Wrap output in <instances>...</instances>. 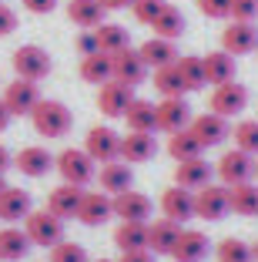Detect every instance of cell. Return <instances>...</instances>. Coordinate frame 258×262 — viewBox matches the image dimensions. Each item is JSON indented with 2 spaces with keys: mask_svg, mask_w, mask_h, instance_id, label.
Segmentation results:
<instances>
[{
  "mask_svg": "<svg viewBox=\"0 0 258 262\" xmlns=\"http://www.w3.org/2000/svg\"><path fill=\"white\" fill-rule=\"evenodd\" d=\"M31 121H34V131H37L40 138H64V135H71V128H74L71 108L64 101H54V98H40V104L34 108Z\"/></svg>",
  "mask_w": 258,
  "mask_h": 262,
  "instance_id": "6da1fadb",
  "label": "cell"
},
{
  "mask_svg": "<svg viewBox=\"0 0 258 262\" xmlns=\"http://www.w3.org/2000/svg\"><path fill=\"white\" fill-rule=\"evenodd\" d=\"M111 219H114V199L111 195L107 192H87V188H84L81 208H77V222L98 229V225L111 222Z\"/></svg>",
  "mask_w": 258,
  "mask_h": 262,
  "instance_id": "9a60e30c",
  "label": "cell"
},
{
  "mask_svg": "<svg viewBox=\"0 0 258 262\" xmlns=\"http://www.w3.org/2000/svg\"><path fill=\"white\" fill-rule=\"evenodd\" d=\"M228 205L235 215H258V185L255 182H242V185H231L228 188Z\"/></svg>",
  "mask_w": 258,
  "mask_h": 262,
  "instance_id": "1f68e13d",
  "label": "cell"
},
{
  "mask_svg": "<svg viewBox=\"0 0 258 262\" xmlns=\"http://www.w3.org/2000/svg\"><path fill=\"white\" fill-rule=\"evenodd\" d=\"M101 7L104 10H124V7H131V0H101Z\"/></svg>",
  "mask_w": 258,
  "mask_h": 262,
  "instance_id": "816d5d0a",
  "label": "cell"
},
{
  "mask_svg": "<svg viewBox=\"0 0 258 262\" xmlns=\"http://www.w3.org/2000/svg\"><path fill=\"white\" fill-rule=\"evenodd\" d=\"M198 10L212 20H228L231 17V0H198Z\"/></svg>",
  "mask_w": 258,
  "mask_h": 262,
  "instance_id": "7bdbcfd3",
  "label": "cell"
},
{
  "mask_svg": "<svg viewBox=\"0 0 258 262\" xmlns=\"http://www.w3.org/2000/svg\"><path fill=\"white\" fill-rule=\"evenodd\" d=\"M4 104L10 108V115L14 118H31L34 108L40 104V88L37 81H24V77H14L7 88H4Z\"/></svg>",
  "mask_w": 258,
  "mask_h": 262,
  "instance_id": "52a82bcc",
  "label": "cell"
},
{
  "mask_svg": "<svg viewBox=\"0 0 258 262\" xmlns=\"http://www.w3.org/2000/svg\"><path fill=\"white\" fill-rule=\"evenodd\" d=\"M14 168L20 171V175H27V178H44L47 171L54 168V155L47 151V148H40V145H27V148H20V151L14 155Z\"/></svg>",
  "mask_w": 258,
  "mask_h": 262,
  "instance_id": "7402d4cb",
  "label": "cell"
},
{
  "mask_svg": "<svg viewBox=\"0 0 258 262\" xmlns=\"http://www.w3.org/2000/svg\"><path fill=\"white\" fill-rule=\"evenodd\" d=\"M98 262H111V259H98Z\"/></svg>",
  "mask_w": 258,
  "mask_h": 262,
  "instance_id": "9f6ffc18",
  "label": "cell"
},
{
  "mask_svg": "<svg viewBox=\"0 0 258 262\" xmlns=\"http://www.w3.org/2000/svg\"><path fill=\"white\" fill-rule=\"evenodd\" d=\"M114 246L121 249V252L148 249V222H118V229H114Z\"/></svg>",
  "mask_w": 258,
  "mask_h": 262,
  "instance_id": "d6a6232c",
  "label": "cell"
},
{
  "mask_svg": "<svg viewBox=\"0 0 258 262\" xmlns=\"http://www.w3.org/2000/svg\"><path fill=\"white\" fill-rule=\"evenodd\" d=\"M208 108L221 118H235L248 108V88L238 84V81H228V84H218L208 98Z\"/></svg>",
  "mask_w": 258,
  "mask_h": 262,
  "instance_id": "30bf717a",
  "label": "cell"
},
{
  "mask_svg": "<svg viewBox=\"0 0 258 262\" xmlns=\"http://www.w3.org/2000/svg\"><path fill=\"white\" fill-rule=\"evenodd\" d=\"M201 141L191 135V128L184 131H175V135H168V155L175 158V162H188V158H201Z\"/></svg>",
  "mask_w": 258,
  "mask_h": 262,
  "instance_id": "836d02e7",
  "label": "cell"
},
{
  "mask_svg": "<svg viewBox=\"0 0 258 262\" xmlns=\"http://www.w3.org/2000/svg\"><path fill=\"white\" fill-rule=\"evenodd\" d=\"M4 188H7V182H4V175H0V192H4Z\"/></svg>",
  "mask_w": 258,
  "mask_h": 262,
  "instance_id": "db71d44e",
  "label": "cell"
},
{
  "mask_svg": "<svg viewBox=\"0 0 258 262\" xmlns=\"http://www.w3.org/2000/svg\"><path fill=\"white\" fill-rule=\"evenodd\" d=\"M158 155V138L148 131H128L121 135V162L128 165H145Z\"/></svg>",
  "mask_w": 258,
  "mask_h": 262,
  "instance_id": "e0dca14e",
  "label": "cell"
},
{
  "mask_svg": "<svg viewBox=\"0 0 258 262\" xmlns=\"http://www.w3.org/2000/svg\"><path fill=\"white\" fill-rule=\"evenodd\" d=\"M231 212V205H228V188L215 185V182H208L205 188H198L195 192V219H205V222H221V219Z\"/></svg>",
  "mask_w": 258,
  "mask_h": 262,
  "instance_id": "ba28073f",
  "label": "cell"
},
{
  "mask_svg": "<svg viewBox=\"0 0 258 262\" xmlns=\"http://www.w3.org/2000/svg\"><path fill=\"white\" fill-rule=\"evenodd\" d=\"M201 61H205V77H208L212 88L235 81V57L228 54V51H212V54H205Z\"/></svg>",
  "mask_w": 258,
  "mask_h": 262,
  "instance_id": "f1b7e54d",
  "label": "cell"
},
{
  "mask_svg": "<svg viewBox=\"0 0 258 262\" xmlns=\"http://www.w3.org/2000/svg\"><path fill=\"white\" fill-rule=\"evenodd\" d=\"M221 51H228L231 57H245L258 51V27L248 20H231L221 31Z\"/></svg>",
  "mask_w": 258,
  "mask_h": 262,
  "instance_id": "9c48e42d",
  "label": "cell"
},
{
  "mask_svg": "<svg viewBox=\"0 0 258 262\" xmlns=\"http://www.w3.org/2000/svg\"><path fill=\"white\" fill-rule=\"evenodd\" d=\"M208 252H212V242H208L205 232H198V229H181L175 249H171V259H175V262H205Z\"/></svg>",
  "mask_w": 258,
  "mask_h": 262,
  "instance_id": "ffe728a7",
  "label": "cell"
},
{
  "mask_svg": "<svg viewBox=\"0 0 258 262\" xmlns=\"http://www.w3.org/2000/svg\"><path fill=\"white\" fill-rule=\"evenodd\" d=\"M251 259H255V262H258V239H255V242H251Z\"/></svg>",
  "mask_w": 258,
  "mask_h": 262,
  "instance_id": "f5cc1de1",
  "label": "cell"
},
{
  "mask_svg": "<svg viewBox=\"0 0 258 262\" xmlns=\"http://www.w3.org/2000/svg\"><path fill=\"white\" fill-rule=\"evenodd\" d=\"M175 68H178V74H181V81H184V88H188V91H201V88L208 84V77H205V61H201V57H195V54L178 57Z\"/></svg>",
  "mask_w": 258,
  "mask_h": 262,
  "instance_id": "74e56055",
  "label": "cell"
},
{
  "mask_svg": "<svg viewBox=\"0 0 258 262\" xmlns=\"http://www.w3.org/2000/svg\"><path fill=\"white\" fill-rule=\"evenodd\" d=\"M255 178H258V158H255Z\"/></svg>",
  "mask_w": 258,
  "mask_h": 262,
  "instance_id": "11a10c76",
  "label": "cell"
},
{
  "mask_svg": "<svg viewBox=\"0 0 258 262\" xmlns=\"http://www.w3.org/2000/svg\"><path fill=\"white\" fill-rule=\"evenodd\" d=\"M191 104L184 98H161L158 104V131H168V135H175V131H184L191 128Z\"/></svg>",
  "mask_w": 258,
  "mask_h": 262,
  "instance_id": "ac0fdd59",
  "label": "cell"
},
{
  "mask_svg": "<svg viewBox=\"0 0 258 262\" xmlns=\"http://www.w3.org/2000/svg\"><path fill=\"white\" fill-rule=\"evenodd\" d=\"M215 255H218V262H255L251 259V246L245 239H235V235L221 239L215 246Z\"/></svg>",
  "mask_w": 258,
  "mask_h": 262,
  "instance_id": "f35d334b",
  "label": "cell"
},
{
  "mask_svg": "<svg viewBox=\"0 0 258 262\" xmlns=\"http://www.w3.org/2000/svg\"><path fill=\"white\" fill-rule=\"evenodd\" d=\"M98 182H101V192H107L114 199V195H121V192H128L131 185H134V171H131V165L128 162H107V165H101V171H98Z\"/></svg>",
  "mask_w": 258,
  "mask_h": 262,
  "instance_id": "cb8c5ba5",
  "label": "cell"
},
{
  "mask_svg": "<svg viewBox=\"0 0 258 262\" xmlns=\"http://www.w3.org/2000/svg\"><path fill=\"white\" fill-rule=\"evenodd\" d=\"M81 199H84V188L61 182V185H57L51 195H47V212H54L57 219H77Z\"/></svg>",
  "mask_w": 258,
  "mask_h": 262,
  "instance_id": "d4e9b609",
  "label": "cell"
},
{
  "mask_svg": "<svg viewBox=\"0 0 258 262\" xmlns=\"http://www.w3.org/2000/svg\"><path fill=\"white\" fill-rule=\"evenodd\" d=\"M10 165H14V155H10V151H7V148L0 145V175H4V171H7V168H10Z\"/></svg>",
  "mask_w": 258,
  "mask_h": 262,
  "instance_id": "f907efd6",
  "label": "cell"
},
{
  "mask_svg": "<svg viewBox=\"0 0 258 262\" xmlns=\"http://www.w3.org/2000/svg\"><path fill=\"white\" fill-rule=\"evenodd\" d=\"M212 178H215V165L205 162V155L201 158H188V162H178V168H175V185L188 188V192L205 188Z\"/></svg>",
  "mask_w": 258,
  "mask_h": 262,
  "instance_id": "44dd1931",
  "label": "cell"
},
{
  "mask_svg": "<svg viewBox=\"0 0 258 262\" xmlns=\"http://www.w3.org/2000/svg\"><path fill=\"white\" fill-rule=\"evenodd\" d=\"M178 235H181V225L171 222V219H154V222H148V252L154 255H171V249H175Z\"/></svg>",
  "mask_w": 258,
  "mask_h": 262,
  "instance_id": "603a6c76",
  "label": "cell"
},
{
  "mask_svg": "<svg viewBox=\"0 0 258 262\" xmlns=\"http://www.w3.org/2000/svg\"><path fill=\"white\" fill-rule=\"evenodd\" d=\"M151 212H154V202L145 192L128 188V192L114 195V215L121 222H151Z\"/></svg>",
  "mask_w": 258,
  "mask_h": 262,
  "instance_id": "2e32d148",
  "label": "cell"
},
{
  "mask_svg": "<svg viewBox=\"0 0 258 262\" xmlns=\"http://www.w3.org/2000/svg\"><path fill=\"white\" fill-rule=\"evenodd\" d=\"M51 262H91V259H87V249H84L81 242L61 239L57 246L51 249Z\"/></svg>",
  "mask_w": 258,
  "mask_h": 262,
  "instance_id": "b9f144b4",
  "label": "cell"
},
{
  "mask_svg": "<svg viewBox=\"0 0 258 262\" xmlns=\"http://www.w3.org/2000/svg\"><path fill=\"white\" fill-rule=\"evenodd\" d=\"M215 175H218V182L225 188L251 182V178H255V158H251L248 151H242V148H228L218 158V165H215Z\"/></svg>",
  "mask_w": 258,
  "mask_h": 262,
  "instance_id": "277c9868",
  "label": "cell"
},
{
  "mask_svg": "<svg viewBox=\"0 0 258 262\" xmlns=\"http://www.w3.org/2000/svg\"><path fill=\"white\" fill-rule=\"evenodd\" d=\"M191 135L201 141V148H218L231 138V124H228V118L215 115V111H205V115L191 118Z\"/></svg>",
  "mask_w": 258,
  "mask_h": 262,
  "instance_id": "8fae6325",
  "label": "cell"
},
{
  "mask_svg": "<svg viewBox=\"0 0 258 262\" xmlns=\"http://www.w3.org/2000/svg\"><path fill=\"white\" fill-rule=\"evenodd\" d=\"M231 138H235V148H242L251 158H258V118L255 121H238L235 131H231Z\"/></svg>",
  "mask_w": 258,
  "mask_h": 262,
  "instance_id": "ab89813d",
  "label": "cell"
},
{
  "mask_svg": "<svg viewBox=\"0 0 258 262\" xmlns=\"http://www.w3.org/2000/svg\"><path fill=\"white\" fill-rule=\"evenodd\" d=\"M24 232H27L31 246L54 249L64 239V219H57L54 212H47V208H34L31 215L24 219Z\"/></svg>",
  "mask_w": 258,
  "mask_h": 262,
  "instance_id": "3957f363",
  "label": "cell"
},
{
  "mask_svg": "<svg viewBox=\"0 0 258 262\" xmlns=\"http://www.w3.org/2000/svg\"><path fill=\"white\" fill-rule=\"evenodd\" d=\"M104 14L107 10L101 7V0H71L67 4V17L71 24H77L81 31H94L104 24Z\"/></svg>",
  "mask_w": 258,
  "mask_h": 262,
  "instance_id": "4316f807",
  "label": "cell"
},
{
  "mask_svg": "<svg viewBox=\"0 0 258 262\" xmlns=\"http://www.w3.org/2000/svg\"><path fill=\"white\" fill-rule=\"evenodd\" d=\"M31 239L24 229H0V262H20L31 255Z\"/></svg>",
  "mask_w": 258,
  "mask_h": 262,
  "instance_id": "83f0119b",
  "label": "cell"
},
{
  "mask_svg": "<svg viewBox=\"0 0 258 262\" xmlns=\"http://www.w3.org/2000/svg\"><path fill=\"white\" fill-rule=\"evenodd\" d=\"M0 4H4V0H0Z\"/></svg>",
  "mask_w": 258,
  "mask_h": 262,
  "instance_id": "6f0895ef",
  "label": "cell"
},
{
  "mask_svg": "<svg viewBox=\"0 0 258 262\" xmlns=\"http://www.w3.org/2000/svg\"><path fill=\"white\" fill-rule=\"evenodd\" d=\"M124 121H128V131H148L154 135L158 131V104L145 98H134L131 108L124 111Z\"/></svg>",
  "mask_w": 258,
  "mask_h": 262,
  "instance_id": "484cf974",
  "label": "cell"
},
{
  "mask_svg": "<svg viewBox=\"0 0 258 262\" xmlns=\"http://www.w3.org/2000/svg\"><path fill=\"white\" fill-rule=\"evenodd\" d=\"M34 212V199L27 188H14L7 185L4 192H0V222H7V225H17L24 222V219Z\"/></svg>",
  "mask_w": 258,
  "mask_h": 262,
  "instance_id": "d6986e66",
  "label": "cell"
},
{
  "mask_svg": "<svg viewBox=\"0 0 258 262\" xmlns=\"http://www.w3.org/2000/svg\"><path fill=\"white\" fill-rule=\"evenodd\" d=\"M10 64H14L17 77H24V81H44L47 74H51L54 61L51 54H47L40 44H24L14 51V57H10Z\"/></svg>",
  "mask_w": 258,
  "mask_h": 262,
  "instance_id": "5b68a950",
  "label": "cell"
},
{
  "mask_svg": "<svg viewBox=\"0 0 258 262\" xmlns=\"http://www.w3.org/2000/svg\"><path fill=\"white\" fill-rule=\"evenodd\" d=\"M94 34H98V47L104 51V54H118V51H124V47H131V34L124 31L121 24H101V27H94Z\"/></svg>",
  "mask_w": 258,
  "mask_h": 262,
  "instance_id": "d590c367",
  "label": "cell"
},
{
  "mask_svg": "<svg viewBox=\"0 0 258 262\" xmlns=\"http://www.w3.org/2000/svg\"><path fill=\"white\" fill-rule=\"evenodd\" d=\"M84 151L91 155L98 165H107V162H118L121 158V135L111 128V124H94L84 138Z\"/></svg>",
  "mask_w": 258,
  "mask_h": 262,
  "instance_id": "8992f818",
  "label": "cell"
},
{
  "mask_svg": "<svg viewBox=\"0 0 258 262\" xmlns=\"http://www.w3.org/2000/svg\"><path fill=\"white\" fill-rule=\"evenodd\" d=\"M184 27H188V24H184V14L178 7H171V4H168V7L161 10V17L151 24L154 37H165V40H178L184 34Z\"/></svg>",
  "mask_w": 258,
  "mask_h": 262,
  "instance_id": "e575fe53",
  "label": "cell"
},
{
  "mask_svg": "<svg viewBox=\"0 0 258 262\" xmlns=\"http://www.w3.org/2000/svg\"><path fill=\"white\" fill-rule=\"evenodd\" d=\"M54 168L57 175L67 182V185H77V188H87L98 178V162L84 148H64L57 158H54Z\"/></svg>",
  "mask_w": 258,
  "mask_h": 262,
  "instance_id": "7a4b0ae2",
  "label": "cell"
},
{
  "mask_svg": "<svg viewBox=\"0 0 258 262\" xmlns=\"http://www.w3.org/2000/svg\"><path fill=\"white\" fill-rule=\"evenodd\" d=\"M81 77L87 81V84H107L114 77V61L111 54H104V51H98V54H87L81 57Z\"/></svg>",
  "mask_w": 258,
  "mask_h": 262,
  "instance_id": "4dcf8cb0",
  "label": "cell"
},
{
  "mask_svg": "<svg viewBox=\"0 0 258 262\" xmlns=\"http://www.w3.org/2000/svg\"><path fill=\"white\" fill-rule=\"evenodd\" d=\"M165 7H168V0H131V14H134V20L148 24V27L161 17Z\"/></svg>",
  "mask_w": 258,
  "mask_h": 262,
  "instance_id": "60d3db41",
  "label": "cell"
},
{
  "mask_svg": "<svg viewBox=\"0 0 258 262\" xmlns=\"http://www.w3.org/2000/svg\"><path fill=\"white\" fill-rule=\"evenodd\" d=\"M255 17H258V0H231V20L255 24Z\"/></svg>",
  "mask_w": 258,
  "mask_h": 262,
  "instance_id": "ee69618b",
  "label": "cell"
},
{
  "mask_svg": "<svg viewBox=\"0 0 258 262\" xmlns=\"http://www.w3.org/2000/svg\"><path fill=\"white\" fill-rule=\"evenodd\" d=\"M158 205H161V215L171 219V222H178V225H184V222L195 219V192H188V188H181V185L165 188Z\"/></svg>",
  "mask_w": 258,
  "mask_h": 262,
  "instance_id": "4fadbf2b",
  "label": "cell"
},
{
  "mask_svg": "<svg viewBox=\"0 0 258 262\" xmlns=\"http://www.w3.org/2000/svg\"><path fill=\"white\" fill-rule=\"evenodd\" d=\"M141 51V57H145V64L148 68H168V64H175L178 61V47H175V40H165V37H151V40H145V44L137 47Z\"/></svg>",
  "mask_w": 258,
  "mask_h": 262,
  "instance_id": "f546056e",
  "label": "cell"
},
{
  "mask_svg": "<svg viewBox=\"0 0 258 262\" xmlns=\"http://www.w3.org/2000/svg\"><path fill=\"white\" fill-rule=\"evenodd\" d=\"M10 121H14V115H10V108L4 104V98H0V135L10 128Z\"/></svg>",
  "mask_w": 258,
  "mask_h": 262,
  "instance_id": "681fc988",
  "label": "cell"
},
{
  "mask_svg": "<svg viewBox=\"0 0 258 262\" xmlns=\"http://www.w3.org/2000/svg\"><path fill=\"white\" fill-rule=\"evenodd\" d=\"M118 262H154V252H148V249H134V252H121Z\"/></svg>",
  "mask_w": 258,
  "mask_h": 262,
  "instance_id": "c3c4849f",
  "label": "cell"
},
{
  "mask_svg": "<svg viewBox=\"0 0 258 262\" xmlns=\"http://www.w3.org/2000/svg\"><path fill=\"white\" fill-rule=\"evenodd\" d=\"M17 31V14L7 7V4H0V37H7V34Z\"/></svg>",
  "mask_w": 258,
  "mask_h": 262,
  "instance_id": "f6af8a7d",
  "label": "cell"
},
{
  "mask_svg": "<svg viewBox=\"0 0 258 262\" xmlns=\"http://www.w3.org/2000/svg\"><path fill=\"white\" fill-rule=\"evenodd\" d=\"M154 91H158L161 98H184V94H188V88H184V81H181L175 64L154 71Z\"/></svg>",
  "mask_w": 258,
  "mask_h": 262,
  "instance_id": "8d00e7d4",
  "label": "cell"
},
{
  "mask_svg": "<svg viewBox=\"0 0 258 262\" xmlns=\"http://www.w3.org/2000/svg\"><path fill=\"white\" fill-rule=\"evenodd\" d=\"M77 51H81V57L98 54V51H101V47H98V34H94V31H84L81 37H77Z\"/></svg>",
  "mask_w": 258,
  "mask_h": 262,
  "instance_id": "bcb514c9",
  "label": "cell"
},
{
  "mask_svg": "<svg viewBox=\"0 0 258 262\" xmlns=\"http://www.w3.org/2000/svg\"><path fill=\"white\" fill-rule=\"evenodd\" d=\"M111 61H114V81H121L128 88H137L151 71L145 64V57H141V51H134V47H124V51L111 54Z\"/></svg>",
  "mask_w": 258,
  "mask_h": 262,
  "instance_id": "5bb4252c",
  "label": "cell"
},
{
  "mask_svg": "<svg viewBox=\"0 0 258 262\" xmlns=\"http://www.w3.org/2000/svg\"><path fill=\"white\" fill-rule=\"evenodd\" d=\"M47 262H51V259H47Z\"/></svg>",
  "mask_w": 258,
  "mask_h": 262,
  "instance_id": "680465c9",
  "label": "cell"
},
{
  "mask_svg": "<svg viewBox=\"0 0 258 262\" xmlns=\"http://www.w3.org/2000/svg\"><path fill=\"white\" fill-rule=\"evenodd\" d=\"M20 4L31 14H54V7H57V0H20Z\"/></svg>",
  "mask_w": 258,
  "mask_h": 262,
  "instance_id": "7dc6e473",
  "label": "cell"
},
{
  "mask_svg": "<svg viewBox=\"0 0 258 262\" xmlns=\"http://www.w3.org/2000/svg\"><path fill=\"white\" fill-rule=\"evenodd\" d=\"M131 101H134V88L121 84L114 77L98 88V111L104 118H124V111L131 108Z\"/></svg>",
  "mask_w": 258,
  "mask_h": 262,
  "instance_id": "7c38bea8",
  "label": "cell"
}]
</instances>
